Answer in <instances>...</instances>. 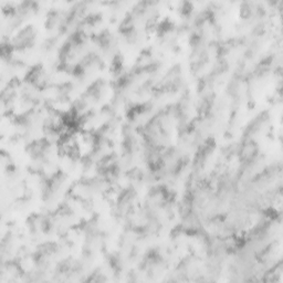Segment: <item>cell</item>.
Wrapping results in <instances>:
<instances>
[{"label": "cell", "mask_w": 283, "mask_h": 283, "mask_svg": "<svg viewBox=\"0 0 283 283\" xmlns=\"http://www.w3.org/2000/svg\"><path fill=\"white\" fill-rule=\"evenodd\" d=\"M106 84L102 81H97L91 88L86 92V96H88V100L92 101L93 103H99L104 99L105 93L107 92L106 90Z\"/></svg>", "instance_id": "cell-1"}, {"label": "cell", "mask_w": 283, "mask_h": 283, "mask_svg": "<svg viewBox=\"0 0 283 283\" xmlns=\"http://www.w3.org/2000/svg\"><path fill=\"white\" fill-rule=\"evenodd\" d=\"M99 46L105 54L114 52L116 47V40L114 39L112 34H110L108 31H104L99 35Z\"/></svg>", "instance_id": "cell-2"}]
</instances>
